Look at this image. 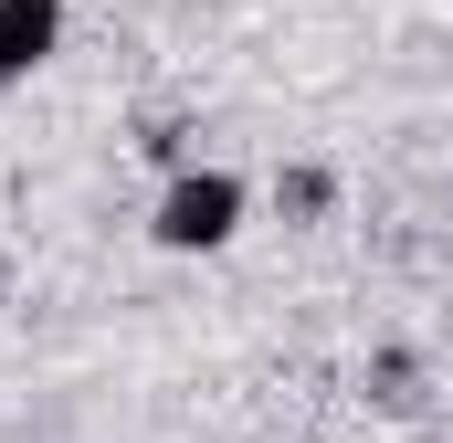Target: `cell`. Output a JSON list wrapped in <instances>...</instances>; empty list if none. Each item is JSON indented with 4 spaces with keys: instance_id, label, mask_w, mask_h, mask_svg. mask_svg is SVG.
Returning a JSON list of instances; mask_svg holds the SVG:
<instances>
[{
    "instance_id": "7a4b0ae2",
    "label": "cell",
    "mask_w": 453,
    "mask_h": 443,
    "mask_svg": "<svg viewBox=\"0 0 453 443\" xmlns=\"http://www.w3.org/2000/svg\"><path fill=\"white\" fill-rule=\"evenodd\" d=\"M348 401L369 423H422L433 412V348L422 338H369L358 369H348Z\"/></svg>"
},
{
    "instance_id": "5b68a950",
    "label": "cell",
    "mask_w": 453,
    "mask_h": 443,
    "mask_svg": "<svg viewBox=\"0 0 453 443\" xmlns=\"http://www.w3.org/2000/svg\"><path fill=\"white\" fill-rule=\"evenodd\" d=\"M190 137H201V127H190V116H180V106H137V127H127V148H137V159H148V169H158V180H169V169H190V159H201V148H190Z\"/></svg>"
},
{
    "instance_id": "3957f363",
    "label": "cell",
    "mask_w": 453,
    "mask_h": 443,
    "mask_svg": "<svg viewBox=\"0 0 453 443\" xmlns=\"http://www.w3.org/2000/svg\"><path fill=\"white\" fill-rule=\"evenodd\" d=\"M264 212L285 222V232H327V222L348 212V169H338V159H274Z\"/></svg>"
},
{
    "instance_id": "8992f818",
    "label": "cell",
    "mask_w": 453,
    "mask_h": 443,
    "mask_svg": "<svg viewBox=\"0 0 453 443\" xmlns=\"http://www.w3.org/2000/svg\"><path fill=\"white\" fill-rule=\"evenodd\" d=\"M11 285H21V264H11V243H0V307H11Z\"/></svg>"
},
{
    "instance_id": "6da1fadb",
    "label": "cell",
    "mask_w": 453,
    "mask_h": 443,
    "mask_svg": "<svg viewBox=\"0 0 453 443\" xmlns=\"http://www.w3.org/2000/svg\"><path fill=\"white\" fill-rule=\"evenodd\" d=\"M253 212H264V190H253L242 169L190 159V169H169V180H158V201H148V243H158L169 264H222L232 243L253 232Z\"/></svg>"
},
{
    "instance_id": "277c9868",
    "label": "cell",
    "mask_w": 453,
    "mask_h": 443,
    "mask_svg": "<svg viewBox=\"0 0 453 443\" xmlns=\"http://www.w3.org/2000/svg\"><path fill=\"white\" fill-rule=\"evenodd\" d=\"M64 32H74V11H64V0H0V96H11V85H32V74H53Z\"/></svg>"
},
{
    "instance_id": "52a82bcc",
    "label": "cell",
    "mask_w": 453,
    "mask_h": 443,
    "mask_svg": "<svg viewBox=\"0 0 453 443\" xmlns=\"http://www.w3.org/2000/svg\"><path fill=\"white\" fill-rule=\"evenodd\" d=\"M443 201H453V159H443Z\"/></svg>"
}]
</instances>
